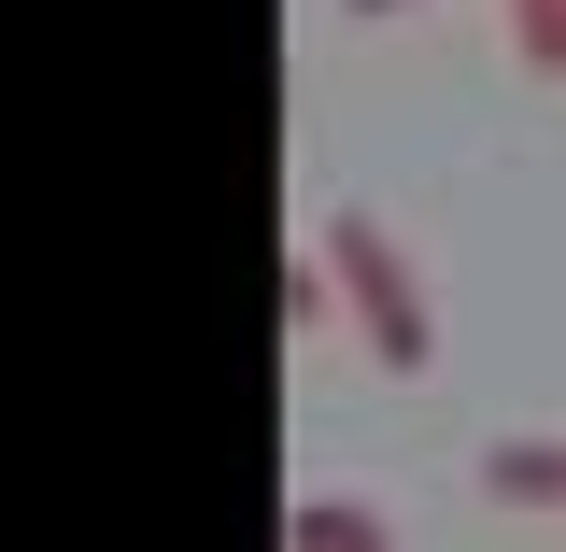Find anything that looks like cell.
Instances as JSON below:
<instances>
[{"instance_id": "6da1fadb", "label": "cell", "mask_w": 566, "mask_h": 552, "mask_svg": "<svg viewBox=\"0 0 566 552\" xmlns=\"http://www.w3.org/2000/svg\"><path fill=\"white\" fill-rule=\"evenodd\" d=\"M312 241H326V270H340V326L368 341V368H397V383H424V368H439V312H424L411 256L382 241V212H354V199H340L326 227H312Z\"/></svg>"}, {"instance_id": "7a4b0ae2", "label": "cell", "mask_w": 566, "mask_h": 552, "mask_svg": "<svg viewBox=\"0 0 566 552\" xmlns=\"http://www.w3.org/2000/svg\"><path fill=\"white\" fill-rule=\"evenodd\" d=\"M482 496L495 510H566V439H538V425L482 439Z\"/></svg>"}, {"instance_id": "3957f363", "label": "cell", "mask_w": 566, "mask_h": 552, "mask_svg": "<svg viewBox=\"0 0 566 552\" xmlns=\"http://www.w3.org/2000/svg\"><path fill=\"white\" fill-rule=\"evenodd\" d=\"M283 552H397V539H382V510H354V496H297V510H283Z\"/></svg>"}, {"instance_id": "277c9868", "label": "cell", "mask_w": 566, "mask_h": 552, "mask_svg": "<svg viewBox=\"0 0 566 552\" xmlns=\"http://www.w3.org/2000/svg\"><path fill=\"white\" fill-rule=\"evenodd\" d=\"M510 58L538 85H566V0H510Z\"/></svg>"}, {"instance_id": "5b68a950", "label": "cell", "mask_w": 566, "mask_h": 552, "mask_svg": "<svg viewBox=\"0 0 566 552\" xmlns=\"http://www.w3.org/2000/svg\"><path fill=\"white\" fill-rule=\"evenodd\" d=\"M326 312H340V270H326V241H312V256H283V341L326 326Z\"/></svg>"}, {"instance_id": "8992f818", "label": "cell", "mask_w": 566, "mask_h": 552, "mask_svg": "<svg viewBox=\"0 0 566 552\" xmlns=\"http://www.w3.org/2000/svg\"><path fill=\"white\" fill-rule=\"evenodd\" d=\"M340 14H411V0H340Z\"/></svg>"}]
</instances>
